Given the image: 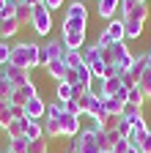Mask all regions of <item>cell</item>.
Segmentation results:
<instances>
[{"label": "cell", "instance_id": "cell-10", "mask_svg": "<svg viewBox=\"0 0 151 153\" xmlns=\"http://www.w3.org/2000/svg\"><path fill=\"white\" fill-rule=\"evenodd\" d=\"M121 22H135V25H143L146 27V19H148V3H135L124 16H118Z\"/></svg>", "mask_w": 151, "mask_h": 153}, {"label": "cell", "instance_id": "cell-44", "mask_svg": "<svg viewBox=\"0 0 151 153\" xmlns=\"http://www.w3.org/2000/svg\"><path fill=\"white\" fill-rule=\"evenodd\" d=\"M102 153H107V150H102Z\"/></svg>", "mask_w": 151, "mask_h": 153}, {"label": "cell", "instance_id": "cell-20", "mask_svg": "<svg viewBox=\"0 0 151 153\" xmlns=\"http://www.w3.org/2000/svg\"><path fill=\"white\" fill-rule=\"evenodd\" d=\"M44 137H63V131H61V118H44Z\"/></svg>", "mask_w": 151, "mask_h": 153}, {"label": "cell", "instance_id": "cell-31", "mask_svg": "<svg viewBox=\"0 0 151 153\" xmlns=\"http://www.w3.org/2000/svg\"><path fill=\"white\" fill-rule=\"evenodd\" d=\"M121 115H124V118H137V115H143V107H140V104L126 101V104H124V109H121Z\"/></svg>", "mask_w": 151, "mask_h": 153}, {"label": "cell", "instance_id": "cell-27", "mask_svg": "<svg viewBox=\"0 0 151 153\" xmlns=\"http://www.w3.org/2000/svg\"><path fill=\"white\" fill-rule=\"evenodd\" d=\"M28 137H14V140H8V150L11 153H28Z\"/></svg>", "mask_w": 151, "mask_h": 153}, {"label": "cell", "instance_id": "cell-16", "mask_svg": "<svg viewBox=\"0 0 151 153\" xmlns=\"http://www.w3.org/2000/svg\"><path fill=\"white\" fill-rule=\"evenodd\" d=\"M104 33L110 36V41H113V44H121L124 38H126V33H124V22H121L118 16H116V19H110V22H107Z\"/></svg>", "mask_w": 151, "mask_h": 153}, {"label": "cell", "instance_id": "cell-33", "mask_svg": "<svg viewBox=\"0 0 151 153\" xmlns=\"http://www.w3.org/2000/svg\"><path fill=\"white\" fill-rule=\"evenodd\" d=\"M137 85L143 88L146 99H151V68H146V71H143V76H140V82H137Z\"/></svg>", "mask_w": 151, "mask_h": 153}, {"label": "cell", "instance_id": "cell-28", "mask_svg": "<svg viewBox=\"0 0 151 153\" xmlns=\"http://www.w3.org/2000/svg\"><path fill=\"white\" fill-rule=\"evenodd\" d=\"M14 118H11V104L8 101H0V128H8V123H11Z\"/></svg>", "mask_w": 151, "mask_h": 153}, {"label": "cell", "instance_id": "cell-35", "mask_svg": "<svg viewBox=\"0 0 151 153\" xmlns=\"http://www.w3.org/2000/svg\"><path fill=\"white\" fill-rule=\"evenodd\" d=\"M8 60H11V47H8V41H0V68Z\"/></svg>", "mask_w": 151, "mask_h": 153}, {"label": "cell", "instance_id": "cell-26", "mask_svg": "<svg viewBox=\"0 0 151 153\" xmlns=\"http://www.w3.org/2000/svg\"><path fill=\"white\" fill-rule=\"evenodd\" d=\"M126 101H132V104H146V93H143V88L140 85H132L129 88V93H126Z\"/></svg>", "mask_w": 151, "mask_h": 153}, {"label": "cell", "instance_id": "cell-24", "mask_svg": "<svg viewBox=\"0 0 151 153\" xmlns=\"http://www.w3.org/2000/svg\"><path fill=\"white\" fill-rule=\"evenodd\" d=\"M63 60H66L69 68H77V66H83V52L80 49H66L63 52Z\"/></svg>", "mask_w": 151, "mask_h": 153}, {"label": "cell", "instance_id": "cell-6", "mask_svg": "<svg viewBox=\"0 0 151 153\" xmlns=\"http://www.w3.org/2000/svg\"><path fill=\"white\" fill-rule=\"evenodd\" d=\"M33 96H39V93H36V85H33V82H25L22 88H14L8 104H14V107H25V104L33 99Z\"/></svg>", "mask_w": 151, "mask_h": 153}, {"label": "cell", "instance_id": "cell-4", "mask_svg": "<svg viewBox=\"0 0 151 153\" xmlns=\"http://www.w3.org/2000/svg\"><path fill=\"white\" fill-rule=\"evenodd\" d=\"M30 27L39 33V36H50L52 33V11L44 8V6H36L33 8V22H30Z\"/></svg>", "mask_w": 151, "mask_h": 153}, {"label": "cell", "instance_id": "cell-5", "mask_svg": "<svg viewBox=\"0 0 151 153\" xmlns=\"http://www.w3.org/2000/svg\"><path fill=\"white\" fill-rule=\"evenodd\" d=\"M63 52H66L63 41H58V38L47 41V44L39 49V66H41V68H47V66H50V60H58V57H63Z\"/></svg>", "mask_w": 151, "mask_h": 153}, {"label": "cell", "instance_id": "cell-46", "mask_svg": "<svg viewBox=\"0 0 151 153\" xmlns=\"http://www.w3.org/2000/svg\"><path fill=\"white\" fill-rule=\"evenodd\" d=\"M148 153H151V150H148Z\"/></svg>", "mask_w": 151, "mask_h": 153}, {"label": "cell", "instance_id": "cell-23", "mask_svg": "<svg viewBox=\"0 0 151 153\" xmlns=\"http://www.w3.org/2000/svg\"><path fill=\"white\" fill-rule=\"evenodd\" d=\"M25 120L28 118H20V120H11L8 128H6V137L14 140V137H25Z\"/></svg>", "mask_w": 151, "mask_h": 153}, {"label": "cell", "instance_id": "cell-15", "mask_svg": "<svg viewBox=\"0 0 151 153\" xmlns=\"http://www.w3.org/2000/svg\"><path fill=\"white\" fill-rule=\"evenodd\" d=\"M66 19H77V22H88V6L80 0H71L66 6Z\"/></svg>", "mask_w": 151, "mask_h": 153}, {"label": "cell", "instance_id": "cell-41", "mask_svg": "<svg viewBox=\"0 0 151 153\" xmlns=\"http://www.w3.org/2000/svg\"><path fill=\"white\" fill-rule=\"evenodd\" d=\"M6 3H8V0H0V11H3V8H6Z\"/></svg>", "mask_w": 151, "mask_h": 153}, {"label": "cell", "instance_id": "cell-7", "mask_svg": "<svg viewBox=\"0 0 151 153\" xmlns=\"http://www.w3.org/2000/svg\"><path fill=\"white\" fill-rule=\"evenodd\" d=\"M22 109H25V118L28 120H44V115H47V104H44L41 96H33Z\"/></svg>", "mask_w": 151, "mask_h": 153}, {"label": "cell", "instance_id": "cell-17", "mask_svg": "<svg viewBox=\"0 0 151 153\" xmlns=\"http://www.w3.org/2000/svg\"><path fill=\"white\" fill-rule=\"evenodd\" d=\"M20 33V22H17V16H6V19H0V38L3 41H8L11 36Z\"/></svg>", "mask_w": 151, "mask_h": 153}, {"label": "cell", "instance_id": "cell-1", "mask_svg": "<svg viewBox=\"0 0 151 153\" xmlns=\"http://www.w3.org/2000/svg\"><path fill=\"white\" fill-rule=\"evenodd\" d=\"M39 44H33V41H20V44H14L11 47V66L17 68H25V71H33L36 66H39Z\"/></svg>", "mask_w": 151, "mask_h": 153}, {"label": "cell", "instance_id": "cell-25", "mask_svg": "<svg viewBox=\"0 0 151 153\" xmlns=\"http://www.w3.org/2000/svg\"><path fill=\"white\" fill-rule=\"evenodd\" d=\"M55 99H58L61 104L71 101V82H58V88H55Z\"/></svg>", "mask_w": 151, "mask_h": 153}, {"label": "cell", "instance_id": "cell-2", "mask_svg": "<svg viewBox=\"0 0 151 153\" xmlns=\"http://www.w3.org/2000/svg\"><path fill=\"white\" fill-rule=\"evenodd\" d=\"M85 25L88 22H77V19L63 16V38L61 41H63L66 49H85V36H88Z\"/></svg>", "mask_w": 151, "mask_h": 153}, {"label": "cell", "instance_id": "cell-21", "mask_svg": "<svg viewBox=\"0 0 151 153\" xmlns=\"http://www.w3.org/2000/svg\"><path fill=\"white\" fill-rule=\"evenodd\" d=\"M148 68V60H146V52H140V55H135V63H132V68H129V74L135 76V79L140 82V76H143V71Z\"/></svg>", "mask_w": 151, "mask_h": 153}, {"label": "cell", "instance_id": "cell-38", "mask_svg": "<svg viewBox=\"0 0 151 153\" xmlns=\"http://www.w3.org/2000/svg\"><path fill=\"white\" fill-rule=\"evenodd\" d=\"M126 148H129V140H124V137H121L116 145H113V150H110V153H124Z\"/></svg>", "mask_w": 151, "mask_h": 153}, {"label": "cell", "instance_id": "cell-30", "mask_svg": "<svg viewBox=\"0 0 151 153\" xmlns=\"http://www.w3.org/2000/svg\"><path fill=\"white\" fill-rule=\"evenodd\" d=\"M47 150H50V140H47V137L28 142V153H47Z\"/></svg>", "mask_w": 151, "mask_h": 153}, {"label": "cell", "instance_id": "cell-18", "mask_svg": "<svg viewBox=\"0 0 151 153\" xmlns=\"http://www.w3.org/2000/svg\"><path fill=\"white\" fill-rule=\"evenodd\" d=\"M25 137L33 142V140H41L44 137V123L41 120H25Z\"/></svg>", "mask_w": 151, "mask_h": 153}, {"label": "cell", "instance_id": "cell-39", "mask_svg": "<svg viewBox=\"0 0 151 153\" xmlns=\"http://www.w3.org/2000/svg\"><path fill=\"white\" fill-rule=\"evenodd\" d=\"M124 153H140V148H137V145H129V148H126Z\"/></svg>", "mask_w": 151, "mask_h": 153}, {"label": "cell", "instance_id": "cell-8", "mask_svg": "<svg viewBox=\"0 0 151 153\" xmlns=\"http://www.w3.org/2000/svg\"><path fill=\"white\" fill-rule=\"evenodd\" d=\"M0 71L6 74V79H8L14 88H22L25 82H30V71H25V68H17V66H11V63H6Z\"/></svg>", "mask_w": 151, "mask_h": 153}, {"label": "cell", "instance_id": "cell-22", "mask_svg": "<svg viewBox=\"0 0 151 153\" xmlns=\"http://www.w3.org/2000/svg\"><path fill=\"white\" fill-rule=\"evenodd\" d=\"M102 104H104V109L113 115V118H121V109H124V104H126V101L116 99V96H110V99H102Z\"/></svg>", "mask_w": 151, "mask_h": 153}, {"label": "cell", "instance_id": "cell-14", "mask_svg": "<svg viewBox=\"0 0 151 153\" xmlns=\"http://www.w3.org/2000/svg\"><path fill=\"white\" fill-rule=\"evenodd\" d=\"M118 6H121V0H96V14L104 16V19H116Z\"/></svg>", "mask_w": 151, "mask_h": 153}, {"label": "cell", "instance_id": "cell-42", "mask_svg": "<svg viewBox=\"0 0 151 153\" xmlns=\"http://www.w3.org/2000/svg\"><path fill=\"white\" fill-rule=\"evenodd\" d=\"M135 3H148V0H135Z\"/></svg>", "mask_w": 151, "mask_h": 153}, {"label": "cell", "instance_id": "cell-19", "mask_svg": "<svg viewBox=\"0 0 151 153\" xmlns=\"http://www.w3.org/2000/svg\"><path fill=\"white\" fill-rule=\"evenodd\" d=\"M80 52H83V63H85L88 68H91L93 63L102 60V49H99L96 44H91V47H85V49H80Z\"/></svg>", "mask_w": 151, "mask_h": 153}, {"label": "cell", "instance_id": "cell-29", "mask_svg": "<svg viewBox=\"0 0 151 153\" xmlns=\"http://www.w3.org/2000/svg\"><path fill=\"white\" fill-rule=\"evenodd\" d=\"M11 93H14V85L6 79V74L0 71V101H8V99H11Z\"/></svg>", "mask_w": 151, "mask_h": 153}, {"label": "cell", "instance_id": "cell-3", "mask_svg": "<svg viewBox=\"0 0 151 153\" xmlns=\"http://www.w3.org/2000/svg\"><path fill=\"white\" fill-rule=\"evenodd\" d=\"M74 142H77V150L74 153H102L99 148V137H96V128H83L77 137H74Z\"/></svg>", "mask_w": 151, "mask_h": 153}, {"label": "cell", "instance_id": "cell-40", "mask_svg": "<svg viewBox=\"0 0 151 153\" xmlns=\"http://www.w3.org/2000/svg\"><path fill=\"white\" fill-rule=\"evenodd\" d=\"M146 60H148V68H151V49L146 52Z\"/></svg>", "mask_w": 151, "mask_h": 153}, {"label": "cell", "instance_id": "cell-12", "mask_svg": "<svg viewBox=\"0 0 151 153\" xmlns=\"http://www.w3.org/2000/svg\"><path fill=\"white\" fill-rule=\"evenodd\" d=\"M61 131H63V137H77V134L83 131V126H80V118H74V115H69L66 109H63V115H61Z\"/></svg>", "mask_w": 151, "mask_h": 153}, {"label": "cell", "instance_id": "cell-43", "mask_svg": "<svg viewBox=\"0 0 151 153\" xmlns=\"http://www.w3.org/2000/svg\"><path fill=\"white\" fill-rule=\"evenodd\" d=\"M3 153H11V150H8V148H6V150H3Z\"/></svg>", "mask_w": 151, "mask_h": 153}, {"label": "cell", "instance_id": "cell-37", "mask_svg": "<svg viewBox=\"0 0 151 153\" xmlns=\"http://www.w3.org/2000/svg\"><path fill=\"white\" fill-rule=\"evenodd\" d=\"M63 3H66V0H41V6H44V8H50V11H55V8H61Z\"/></svg>", "mask_w": 151, "mask_h": 153}, {"label": "cell", "instance_id": "cell-34", "mask_svg": "<svg viewBox=\"0 0 151 153\" xmlns=\"http://www.w3.org/2000/svg\"><path fill=\"white\" fill-rule=\"evenodd\" d=\"M63 109H66L69 115H74V118H83V109H80V101H77V99L66 101V104H63Z\"/></svg>", "mask_w": 151, "mask_h": 153}, {"label": "cell", "instance_id": "cell-13", "mask_svg": "<svg viewBox=\"0 0 151 153\" xmlns=\"http://www.w3.org/2000/svg\"><path fill=\"white\" fill-rule=\"evenodd\" d=\"M33 8H36V6L28 3V0H17V14H14V16H17V22H20V27L33 22Z\"/></svg>", "mask_w": 151, "mask_h": 153}, {"label": "cell", "instance_id": "cell-32", "mask_svg": "<svg viewBox=\"0 0 151 153\" xmlns=\"http://www.w3.org/2000/svg\"><path fill=\"white\" fill-rule=\"evenodd\" d=\"M116 131H118L121 137L126 140L129 134H132V123H129V118H124V115H121V118H118V123H116Z\"/></svg>", "mask_w": 151, "mask_h": 153}, {"label": "cell", "instance_id": "cell-45", "mask_svg": "<svg viewBox=\"0 0 151 153\" xmlns=\"http://www.w3.org/2000/svg\"><path fill=\"white\" fill-rule=\"evenodd\" d=\"M66 153H69V150H66Z\"/></svg>", "mask_w": 151, "mask_h": 153}, {"label": "cell", "instance_id": "cell-11", "mask_svg": "<svg viewBox=\"0 0 151 153\" xmlns=\"http://www.w3.org/2000/svg\"><path fill=\"white\" fill-rule=\"evenodd\" d=\"M118 90H124V85H121V74H113V76H107V79H102V88H99V99H110V96H116Z\"/></svg>", "mask_w": 151, "mask_h": 153}, {"label": "cell", "instance_id": "cell-9", "mask_svg": "<svg viewBox=\"0 0 151 153\" xmlns=\"http://www.w3.org/2000/svg\"><path fill=\"white\" fill-rule=\"evenodd\" d=\"M44 71L52 76L55 82H69V76H71V68L66 66V60H63V57H58V60H50V66H47Z\"/></svg>", "mask_w": 151, "mask_h": 153}, {"label": "cell", "instance_id": "cell-36", "mask_svg": "<svg viewBox=\"0 0 151 153\" xmlns=\"http://www.w3.org/2000/svg\"><path fill=\"white\" fill-rule=\"evenodd\" d=\"M121 85H124V88H126V90H129V88H132V85H137V79H135V76H132V74H129V71H126V74H121Z\"/></svg>", "mask_w": 151, "mask_h": 153}]
</instances>
